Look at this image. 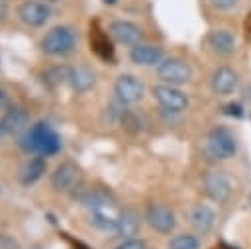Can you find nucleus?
<instances>
[{"label":"nucleus","mask_w":251,"mask_h":249,"mask_svg":"<svg viewBox=\"0 0 251 249\" xmlns=\"http://www.w3.org/2000/svg\"><path fill=\"white\" fill-rule=\"evenodd\" d=\"M96 82V75L92 73V69L78 65V67H71V75H69V84L73 86V90L76 92H86L94 86Z\"/></svg>","instance_id":"dca6fc26"},{"label":"nucleus","mask_w":251,"mask_h":249,"mask_svg":"<svg viewBox=\"0 0 251 249\" xmlns=\"http://www.w3.org/2000/svg\"><path fill=\"white\" fill-rule=\"evenodd\" d=\"M45 173V159L41 155H35L31 157L22 169H20V182L29 186L33 182H37Z\"/></svg>","instance_id":"a211bd4d"},{"label":"nucleus","mask_w":251,"mask_h":249,"mask_svg":"<svg viewBox=\"0 0 251 249\" xmlns=\"http://www.w3.org/2000/svg\"><path fill=\"white\" fill-rule=\"evenodd\" d=\"M129 59L131 63L139 65V67H155L163 61V51L159 47H153V45H135L131 47L129 51Z\"/></svg>","instance_id":"2eb2a0df"},{"label":"nucleus","mask_w":251,"mask_h":249,"mask_svg":"<svg viewBox=\"0 0 251 249\" xmlns=\"http://www.w3.org/2000/svg\"><path fill=\"white\" fill-rule=\"evenodd\" d=\"M226 114L227 116H243V112H241V108L237 106V104H229V106H226Z\"/></svg>","instance_id":"393cba45"},{"label":"nucleus","mask_w":251,"mask_h":249,"mask_svg":"<svg viewBox=\"0 0 251 249\" xmlns=\"http://www.w3.org/2000/svg\"><path fill=\"white\" fill-rule=\"evenodd\" d=\"M2 100H4V92L0 90V102H2Z\"/></svg>","instance_id":"c85d7f7f"},{"label":"nucleus","mask_w":251,"mask_h":249,"mask_svg":"<svg viewBox=\"0 0 251 249\" xmlns=\"http://www.w3.org/2000/svg\"><path fill=\"white\" fill-rule=\"evenodd\" d=\"M4 133H6V131H4V129H2V125H0V139L4 137Z\"/></svg>","instance_id":"cd10ccee"},{"label":"nucleus","mask_w":251,"mask_h":249,"mask_svg":"<svg viewBox=\"0 0 251 249\" xmlns=\"http://www.w3.org/2000/svg\"><path fill=\"white\" fill-rule=\"evenodd\" d=\"M69 75H71V67H65V65H57V67H51L43 73V80L49 84V86H57L61 82H69Z\"/></svg>","instance_id":"412c9836"},{"label":"nucleus","mask_w":251,"mask_h":249,"mask_svg":"<svg viewBox=\"0 0 251 249\" xmlns=\"http://www.w3.org/2000/svg\"><path fill=\"white\" fill-rule=\"evenodd\" d=\"M104 2H106V4H110V6H112V4H116V2H118V0H104Z\"/></svg>","instance_id":"bb28decb"},{"label":"nucleus","mask_w":251,"mask_h":249,"mask_svg":"<svg viewBox=\"0 0 251 249\" xmlns=\"http://www.w3.org/2000/svg\"><path fill=\"white\" fill-rule=\"evenodd\" d=\"M239 84V78H237V73L231 69V67H218L214 73H212V78H210V86L212 90L218 94V96H229L235 92Z\"/></svg>","instance_id":"f8f14e48"},{"label":"nucleus","mask_w":251,"mask_h":249,"mask_svg":"<svg viewBox=\"0 0 251 249\" xmlns=\"http://www.w3.org/2000/svg\"><path fill=\"white\" fill-rule=\"evenodd\" d=\"M76 45V31L71 25H55L41 37L43 53L51 57H65Z\"/></svg>","instance_id":"7ed1b4c3"},{"label":"nucleus","mask_w":251,"mask_h":249,"mask_svg":"<svg viewBox=\"0 0 251 249\" xmlns=\"http://www.w3.org/2000/svg\"><path fill=\"white\" fill-rule=\"evenodd\" d=\"M237 143L229 129L226 127H214L208 133V153L214 159H229L235 155Z\"/></svg>","instance_id":"423d86ee"},{"label":"nucleus","mask_w":251,"mask_h":249,"mask_svg":"<svg viewBox=\"0 0 251 249\" xmlns=\"http://www.w3.org/2000/svg\"><path fill=\"white\" fill-rule=\"evenodd\" d=\"M157 76L163 84L178 86V84H184L192 78V69L186 61L171 57V59H163L157 65Z\"/></svg>","instance_id":"20e7f679"},{"label":"nucleus","mask_w":251,"mask_h":249,"mask_svg":"<svg viewBox=\"0 0 251 249\" xmlns=\"http://www.w3.org/2000/svg\"><path fill=\"white\" fill-rule=\"evenodd\" d=\"M18 16L25 25L41 27L51 18V8L41 0H25L18 6Z\"/></svg>","instance_id":"1a4fd4ad"},{"label":"nucleus","mask_w":251,"mask_h":249,"mask_svg":"<svg viewBox=\"0 0 251 249\" xmlns=\"http://www.w3.org/2000/svg\"><path fill=\"white\" fill-rule=\"evenodd\" d=\"M0 125L6 133H20L24 129L29 127V116L24 108L20 106H14V108H8L0 120Z\"/></svg>","instance_id":"4468645a"},{"label":"nucleus","mask_w":251,"mask_h":249,"mask_svg":"<svg viewBox=\"0 0 251 249\" xmlns=\"http://www.w3.org/2000/svg\"><path fill=\"white\" fill-rule=\"evenodd\" d=\"M210 47L220 55H229L235 49V37L227 29H214L208 33Z\"/></svg>","instance_id":"6ab92c4d"},{"label":"nucleus","mask_w":251,"mask_h":249,"mask_svg":"<svg viewBox=\"0 0 251 249\" xmlns=\"http://www.w3.org/2000/svg\"><path fill=\"white\" fill-rule=\"evenodd\" d=\"M198 247H200V239L190 233H178L167 245V249H198Z\"/></svg>","instance_id":"4be33fe9"},{"label":"nucleus","mask_w":251,"mask_h":249,"mask_svg":"<svg viewBox=\"0 0 251 249\" xmlns=\"http://www.w3.org/2000/svg\"><path fill=\"white\" fill-rule=\"evenodd\" d=\"M80 184V171L73 161H63L51 174V186L57 192H73Z\"/></svg>","instance_id":"0eeeda50"},{"label":"nucleus","mask_w":251,"mask_h":249,"mask_svg":"<svg viewBox=\"0 0 251 249\" xmlns=\"http://www.w3.org/2000/svg\"><path fill=\"white\" fill-rule=\"evenodd\" d=\"M116 249H145V241L137 237H129V239H124Z\"/></svg>","instance_id":"5701e85b"},{"label":"nucleus","mask_w":251,"mask_h":249,"mask_svg":"<svg viewBox=\"0 0 251 249\" xmlns=\"http://www.w3.org/2000/svg\"><path fill=\"white\" fill-rule=\"evenodd\" d=\"M145 220L147 224L159 231V233H171L176 225V220H175V212L163 204H151L145 212Z\"/></svg>","instance_id":"9b49d317"},{"label":"nucleus","mask_w":251,"mask_h":249,"mask_svg":"<svg viewBox=\"0 0 251 249\" xmlns=\"http://www.w3.org/2000/svg\"><path fill=\"white\" fill-rule=\"evenodd\" d=\"M208 4L218 8V10H229L237 4V0H208Z\"/></svg>","instance_id":"b1692460"},{"label":"nucleus","mask_w":251,"mask_h":249,"mask_svg":"<svg viewBox=\"0 0 251 249\" xmlns=\"http://www.w3.org/2000/svg\"><path fill=\"white\" fill-rule=\"evenodd\" d=\"M110 35L122 43V45H129V47H135L139 45L143 33L139 29V25H135L133 22H127V20H114L110 24Z\"/></svg>","instance_id":"ddd939ff"},{"label":"nucleus","mask_w":251,"mask_h":249,"mask_svg":"<svg viewBox=\"0 0 251 249\" xmlns=\"http://www.w3.org/2000/svg\"><path fill=\"white\" fill-rule=\"evenodd\" d=\"M22 145H24V149L31 151L33 155L51 157L61 151V137L49 124L39 122L25 129V133L22 137Z\"/></svg>","instance_id":"f03ea898"},{"label":"nucleus","mask_w":251,"mask_h":249,"mask_svg":"<svg viewBox=\"0 0 251 249\" xmlns=\"http://www.w3.org/2000/svg\"><path fill=\"white\" fill-rule=\"evenodd\" d=\"M214 220H216V216H214L212 208H208L204 204L194 206L190 210V224L194 225V229L198 233H208L212 229V225H214Z\"/></svg>","instance_id":"aec40b11"},{"label":"nucleus","mask_w":251,"mask_h":249,"mask_svg":"<svg viewBox=\"0 0 251 249\" xmlns=\"http://www.w3.org/2000/svg\"><path fill=\"white\" fill-rule=\"evenodd\" d=\"M202 182H204V190H206V194H208L214 202L222 204V202H226V200L229 198L231 184H229L227 176H226L222 171H208V173L204 174Z\"/></svg>","instance_id":"9d476101"},{"label":"nucleus","mask_w":251,"mask_h":249,"mask_svg":"<svg viewBox=\"0 0 251 249\" xmlns=\"http://www.w3.org/2000/svg\"><path fill=\"white\" fill-rule=\"evenodd\" d=\"M41 2H45V4H59L61 0H41Z\"/></svg>","instance_id":"a878e982"},{"label":"nucleus","mask_w":251,"mask_h":249,"mask_svg":"<svg viewBox=\"0 0 251 249\" xmlns=\"http://www.w3.org/2000/svg\"><path fill=\"white\" fill-rule=\"evenodd\" d=\"M145 86L133 75H120L114 82V94L120 104H135L143 98Z\"/></svg>","instance_id":"6e6552de"},{"label":"nucleus","mask_w":251,"mask_h":249,"mask_svg":"<svg viewBox=\"0 0 251 249\" xmlns=\"http://www.w3.org/2000/svg\"><path fill=\"white\" fill-rule=\"evenodd\" d=\"M84 204L92 225L104 231H116V224L122 216V210L118 208L112 196H108L106 192H92L86 196Z\"/></svg>","instance_id":"f257e3e1"},{"label":"nucleus","mask_w":251,"mask_h":249,"mask_svg":"<svg viewBox=\"0 0 251 249\" xmlns=\"http://www.w3.org/2000/svg\"><path fill=\"white\" fill-rule=\"evenodd\" d=\"M151 92H153V98L157 100V104L167 112L178 114V112H184L188 108V96L173 84H163L161 82V84L153 86Z\"/></svg>","instance_id":"39448f33"},{"label":"nucleus","mask_w":251,"mask_h":249,"mask_svg":"<svg viewBox=\"0 0 251 249\" xmlns=\"http://www.w3.org/2000/svg\"><path fill=\"white\" fill-rule=\"evenodd\" d=\"M139 216L133 212V210H122V216L116 224V235L122 237V239H129V237H135L139 233Z\"/></svg>","instance_id":"f3484780"}]
</instances>
